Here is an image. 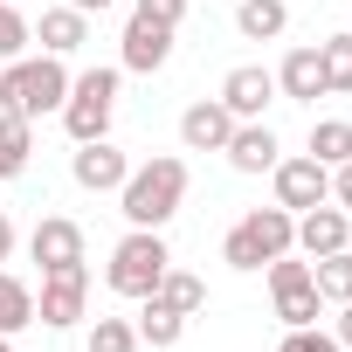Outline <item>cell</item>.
<instances>
[{"mask_svg": "<svg viewBox=\"0 0 352 352\" xmlns=\"http://www.w3.org/2000/svg\"><path fill=\"white\" fill-rule=\"evenodd\" d=\"M180 201H187V159H173V152L131 166L124 187H118V208H124L131 228H166L173 214H180Z\"/></svg>", "mask_w": 352, "mask_h": 352, "instance_id": "1", "label": "cell"}, {"mask_svg": "<svg viewBox=\"0 0 352 352\" xmlns=\"http://www.w3.org/2000/svg\"><path fill=\"white\" fill-rule=\"evenodd\" d=\"M290 249H297V214H290V208H249V214L221 235V263L242 270V276L270 270V263L290 256Z\"/></svg>", "mask_w": 352, "mask_h": 352, "instance_id": "2", "label": "cell"}, {"mask_svg": "<svg viewBox=\"0 0 352 352\" xmlns=\"http://www.w3.org/2000/svg\"><path fill=\"white\" fill-rule=\"evenodd\" d=\"M69 97V69L63 56H14V63H0V111H14V118H49L63 111Z\"/></svg>", "mask_w": 352, "mask_h": 352, "instance_id": "3", "label": "cell"}, {"mask_svg": "<svg viewBox=\"0 0 352 352\" xmlns=\"http://www.w3.org/2000/svg\"><path fill=\"white\" fill-rule=\"evenodd\" d=\"M173 270V249H166V235L159 228H131L118 249H111V270H104V283L118 290V297H152V283Z\"/></svg>", "mask_w": 352, "mask_h": 352, "instance_id": "4", "label": "cell"}, {"mask_svg": "<svg viewBox=\"0 0 352 352\" xmlns=\"http://www.w3.org/2000/svg\"><path fill=\"white\" fill-rule=\"evenodd\" d=\"M118 69H83V76H69V97H63V131L76 138V145H90V138H111V111H118Z\"/></svg>", "mask_w": 352, "mask_h": 352, "instance_id": "5", "label": "cell"}, {"mask_svg": "<svg viewBox=\"0 0 352 352\" xmlns=\"http://www.w3.org/2000/svg\"><path fill=\"white\" fill-rule=\"evenodd\" d=\"M270 297H276L283 331H290V324H318V318H324V297H318V283H311V263H297V249L270 263Z\"/></svg>", "mask_w": 352, "mask_h": 352, "instance_id": "6", "label": "cell"}, {"mask_svg": "<svg viewBox=\"0 0 352 352\" xmlns=\"http://www.w3.org/2000/svg\"><path fill=\"white\" fill-rule=\"evenodd\" d=\"M83 311H90V270H49L35 290V324L69 331V324H83Z\"/></svg>", "mask_w": 352, "mask_h": 352, "instance_id": "7", "label": "cell"}, {"mask_svg": "<svg viewBox=\"0 0 352 352\" xmlns=\"http://www.w3.org/2000/svg\"><path fill=\"white\" fill-rule=\"evenodd\" d=\"M270 173H276V208H290V214L331 201V166H318L311 152H304V159H276Z\"/></svg>", "mask_w": 352, "mask_h": 352, "instance_id": "8", "label": "cell"}, {"mask_svg": "<svg viewBox=\"0 0 352 352\" xmlns=\"http://www.w3.org/2000/svg\"><path fill=\"white\" fill-rule=\"evenodd\" d=\"M297 249L318 263V256H338V249H352V214L338 208V201H318V208H304L297 214Z\"/></svg>", "mask_w": 352, "mask_h": 352, "instance_id": "9", "label": "cell"}, {"mask_svg": "<svg viewBox=\"0 0 352 352\" xmlns=\"http://www.w3.org/2000/svg\"><path fill=\"white\" fill-rule=\"evenodd\" d=\"M28 256L42 263V276L49 270H83V228L69 214H42L35 235H28Z\"/></svg>", "mask_w": 352, "mask_h": 352, "instance_id": "10", "label": "cell"}, {"mask_svg": "<svg viewBox=\"0 0 352 352\" xmlns=\"http://www.w3.org/2000/svg\"><path fill=\"white\" fill-rule=\"evenodd\" d=\"M221 104H228L235 124H242V118H263V111L276 104V69H263V63L228 69V76H221Z\"/></svg>", "mask_w": 352, "mask_h": 352, "instance_id": "11", "label": "cell"}, {"mask_svg": "<svg viewBox=\"0 0 352 352\" xmlns=\"http://www.w3.org/2000/svg\"><path fill=\"white\" fill-rule=\"evenodd\" d=\"M69 173H76V187H83V194H118V187H124V173H131V159H124L111 138H90V145H76Z\"/></svg>", "mask_w": 352, "mask_h": 352, "instance_id": "12", "label": "cell"}, {"mask_svg": "<svg viewBox=\"0 0 352 352\" xmlns=\"http://www.w3.org/2000/svg\"><path fill=\"white\" fill-rule=\"evenodd\" d=\"M228 131H235V118H228L221 97H201V104L180 111V145H187V152H221Z\"/></svg>", "mask_w": 352, "mask_h": 352, "instance_id": "13", "label": "cell"}, {"mask_svg": "<svg viewBox=\"0 0 352 352\" xmlns=\"http://www.w3.org/2000/svg\"><path fill=\"white\" fill-rule=\"evenodd\" d=\"M221 152H228V166H235V173H270V166L283 159V145H276V131H270L263 118H242V124L228 131V145H221Z\"/></svg>", "mask_w": 352, "mask_h": 352, "instance_id": "14", "label": "cell"}, {"mask_svg": "<svg viewBox=\"0 0 352 352\" xmlns=\"http://www.w3.org/2000/svg\"><path fill=\"white\" fill-rule=\"evenodd\" d=\"M166 56H173V28H159V21H124V69H138V76H152V69H166Z\"/></svg>", "mask_w": 352, "mask_h": 352, "instance_id": "15", "label": "cell"}, {"mask_svg": "<svg viewBox=\"0 0 352 352\" xmlns=\"http://www.w3.org/2000/svg\"><path fill=\"white\" fill-rule=\"evenodd\" d=\"M276 97H290V104H318V97H324V63H318V49H290V56L276 63Z\"/></svg>", "mask_w": 352, "mask_h": 352, "instance_id": "16", "label": "cell"}, {"mask_svg": "<svg viewBox=\"0 0 352 352\" xmlns=\"http://www.w3.org/2000/svg\"><path fill=\"white\" fill-rule=\"evenodd\" d=\"M35 42H42V56H76V49L90 42V14H76V8H42Z\"/></svg>", "mask_w": 352, "mask_h": 352, "instance_id": "17", "label": "cell"}, {"mask_svg": "<svg viewBox=\"0 0 352 352\" xmlns=\"http://www.w3.org/2000/svg\"><path fill=\"white\" fill-rule=\"evenodd\" d=\"M35 159V124L14 118V111H0V180H21Z\"/></svg>", "mask_w": 352, "mask_h": 352, "instance_id": "18", "label": "cell"}, {"mask_svg": "<svg viewBox=\"0 0 352 352\" xmlns=\"http://www.w3.org/2000/svg\"><path fill=\"white\" fill-rule=\"evenodd\" d=\"M152 304H166V311L194 318V311H208V283H201L194 270H166V276L152 283Z\"/></svg>", "mask_w": 352, "mask_h": 352, "instance_id": "19", "label": "cell"}, {"mask_svg": "<svg viewBox=\"0 0 352 352\" xmlns=\"http://www.w3.org/2000/svg\"><path fill=\"white\" fill-rule=\"evenodd\" d=\"M235 28H242V42H276V35L290 28V8H283V0H242V8H235Z\"/></svg>", "mask_w": 352, "mask_h": 352, "instance_id": "20", "label": "cell"}, {"mask_svg": "<svg viewBox=\"0 0 352 352\" xmlns=\"http://www.w3.org/2000/svg\"><path fill=\"white\" fill-rule=\"evenodd\" d=\"M180 338H187V318L145 297V311H138V345H159V352H173V345H180Z\"/></svg>", "mask_w": 352, "mask_h": 352, "instance_id": "21", "label": "cell"}, {"mask_svg": "<svg viewBox=\"0 0 352 352\" xmlns=\"http://www.w3.org/2000/svg\"><path fill=\"white\" fill-rule=\"evenodd\" d=\"M311 283H318V297H324V304H352V249L318 256V263H311Z\"/></svg>", "mask_w": 352, "mask_h": 352, "instance_id": "22", "label": "cell"}, {"mask_svg": "<svg viewBox=\"0 0 352 352\" xmlns=\"http://www.w3.org/2000/svg\"><path fill=\"white\" fill-rule=\"evenodd\" d=\"M318 63H324V97H352V35H324Z\"/></svg>", "mask_w": 352, "mask_h": 352, "instance_id": "23", "label": "cell"}, {"mask_svg": "<svg viewBox=\"0 0 352 352\" xmlns=\"http://www.w3.org/2000/svg\"><path fill=\"white\" fill-rule=\"evenodd\" d=\"M35 324V290L21 283V276H8V270H0V331H28Z\"/></svg>", "mask_w": 352, "mask_h": 352, "instance_id": "24", "label": "cell"}, {"mask_svg": "<svg viewBox=\"0 0 352 352\" xmlns=\"http://www.w3.org/2000/svg\"><path fill=\"white\" fill-rule=\"evenodd\" d=\"M311 159H318V166H345V159H352V124H345V118L311 124Z\"/></svg>", "mask_w": 352, "mask_h": 352, "instance_id": "25", "label": "cell"}, {"mask_svg": "<svg viewBox=\"0 0 352 352\" xmlns=\"http://www.w3.org/2000/svg\"><path fill=\"white\" fill-rule=\"evenodd\" d=\"M83 352H138V324L131 318H97Z\"/></svg>", "mask_w": 352, "mask_h": 352, "instance_id": "26", "label": "cell"}, {"mask_svg": "<svg viewBox=\"0 0 352 352\" xmlns=\"http://www.w3.org/2000/svg\"><path fill=\"white\" fill-rule=\"evenodd\" d=\"M28 42H35V28L21 21V8H14V0H0V63H14Z\"/></svg>", "mask_w": 352, "mask_h": 352, "instance_id": "27", "label": "cell"}, {"mask_svg": "<svg viewBox=\"0 0 352 352\" xmlns=\"http://www.w3.org/2000/svg\"><path fill=\"white\" fill-rule=\"evenodd\" d=\"M276 352H345V345H338V338H331V331H318V324H290V331H283V345H276Z\"/></svg>", "mask_w": 352, "mask_h": 352, "instance_id": "28", "label": "cell"}, {"mask_svg": "<svg viewBox=\"0 0 352 352\" xmlns=\"http://www.w3.org/2000/svg\"><path fill=\"white\" fill-rule=\"evenodd\" d=\"M138 21H159V28H180L187 21V0H131Z\"/></svg>", "mask_w": 352, "mask_h": 352, "instance_id": "29", "label": "cell"}, {"mask_svg": "<svg viewBox=\"0 0 352 352\" xmlns=\"http://www.w3.org/2000/svg\"><path fill=\"white\" fill-rule=\"evenodd\" d=\"M331 201L352 214V159H345V166H331Z\"/></svg>", "mask_w": 352, "mask_h": 352, "instance_id": "30", "label": "cell"}, {"mask_svg": "<svg viewBox=\"0 0 352 352\" xmlns=\"http://www.w3.org/2000/svg\"><path fill=\"white\" fill-rule=\"evenodd\" d=\"M331 338H338V345L352 352V304H338V324H331Z\"/></svg>", "mask_w": 352, "mask_h": 352, "instance_id": "31", "label": "cell"}, {"mask_svg": "<svg viewBox=\"0 0 352 352\" xmlns=\"http://www.w3.org/2000/svg\"><path fill=\"white\" fill-rule=\"evenodd\" d=\"M8 256H14V221L0 214V263H8Z\"/></svg>", "mask_w": 352, "mask_h": 352, "instance_id": "32", "label": "cell"}, {"mask_svg": "<svg viewBox=\"0 0 352 352\" xmlns=\"http://www.w3.org/2000/svg\"><path fill=\"white\" fill-rule=\"evenodd\" d=\"M69 8H76V14H104V8H111V0H69Z\"/></svg>", "mask_w": 352, "mask_h": 352, "instance_id": "33", "label": "cell"}, {"mask_svg": "<svg viewBox=\"0 0 352 352\" xmlns=\"http://www.w3.org/2000/svg\"><path fill=\"white\" fill-rule=\"evenodd\" d=\"M0 352H14V338H8V331H0Z\"/></svg>", "mask_w": 352, "mask_h": 352, "instance_id": "34", "label": "cell"}]
</instances>
